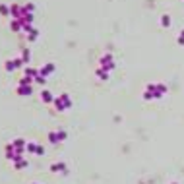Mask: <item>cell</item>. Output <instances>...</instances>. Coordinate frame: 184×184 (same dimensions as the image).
I'll return each mask as SVG.
<instances>
[{
    "instance_id": "obj_1",
    "label": "cell",
    "mask_w": 184,
    "mask_h": 184,
    "mask_svg": "<svg viewBox=\"0 0 184 184\" xmlns=\"http://www.w3.org/2000/svg\"><path fill=\"white\" fill-rule=\"evenodd\" d=\"M52 103L56 105V109H58V110H66V109L72 105V103H70V97H68V93H62V95H60V97H56Z\"/></svg>"
},
{
    "instance_id": "obj_2",
    "label": "cell",
    "mask_w": 184,
    "mask_h": 184,
    "mask_svg": "<svg viewBox=\"0 0 184 184\" xmlns=\"http://www.w3.org/2000/svg\"><path fill=\"white\" fill-rule=\"evenodd\" d=\"M10 16H12L14 19L22 18V4H10Z\"/></svg>"
},
{
    "instance_id": "obj_3",
    "label": "cell",
    "mask_w": 184,
    "mask_h": 184,
    "mask_svg": "<svg viewBox=\"0 0 184 184\" xmlns=\"http://www.w3.org/2000/svg\"><path fill=\"white\" fill-rule=\"evenodd\" d=\"M101 66H103V70H107V72L114 68V62H113V58H110V54H105L101 58Z\"/></svg>"
},
{
    "instance_id": "obj_4",
    "label": "cell",
    "mask_w": 184,
    "mask_h": 184,
    "mask_svg": "<svg viewBox=\"0 0 184 184\" xmlns=\"http://www.w3.org/2000/svg\"><path fill=\"white\" fill-rule=\"evenodd\" d=\"M52 72H54V64H52V62H47L43 68H39V76H45V78Z\"/></svg>"
},
{
    "instance_id": "obj_5",
    "label": "cell",
    "mask_w": 184,
    "mask_h": 184,
    "mask_svg": "<svg viewBox=\"0 0 184 184\" xmlns=\"http://www.w3.org/2000/svg\"><path fill=\"white\" fill-rule=\"evenodd\" d=\"M12 145H14L18 151H25V145H27V141H25L23 138H14V140H12Z\"/></svg>"
},
{
    "instance_id": "obj_6",
    "label": "cell",
    "mask_w": 184,
    "mask_h": 184,
    "mask_svg": "<svg viewBox=\"0 0 184 184\" xmlns=\"http://www.w3.org/2000/svg\"><path fill=\"white\" fill-rule=\"evenodd\" d=\"M31 91H33V89H31V85H18V95L19 97H27V95H31Z\"/></svg>"
},
{
    "instance_id": "obj_7",
    "label": "cell",
    "mask_w": 184,
    "mask_h": 184,
    "mask_svg": "<svg viewBox=\"0 0 184 184\" xmlns=\"http://www.w3.org/2000/svg\"><path fill=\"white\" fill-rule=\"evenodd\" d=\"M22 27H23V23H22V19H10V29L14 31V33H18V31H22Z\"/></svg>"
},
{
    "instance_id": "obj_8",
    "label": "cell",
    "mask_w": 184,
    "mask_h": 184,
    "mask_svg": "<svg viewBox=\"0 0 184 184\" xmlns=\"http://www.w3.org/2000/svg\"><path fill=\"white\" fill-rule=\"evenodd\" d=\"M4 151H6V159H8V161H12V159H14V155L18 153V149H16L12 144H8L6 147H4Z\"/></svg>"
},
{
    "instance_id": "obj_9",
    "label": "cell",
    "mask_w": 184,
    "mask_h": 184,
    "mask_svg": "<svg viewBox=\"0 0 184 184\" xmlns=\"http://www.w3.org/2000/svg\"><path fill=\"white\" fill-rule=\"evenodd\" d=\"M41 99H43L45 103H52L54 101V97H52V93L49 91V89H43V91H41Z\"/></svg>"
},
{
    "instance_id": "obj_10",
    "label": "cell",
    "mask_w": 184,
    "mask_h": 184,
    "mask_svg": "<svg viewBox=\"0 0 184 184\" xmlns=\"http://www.w3.org/2000/svg\"><path fill=\"white\" fill-rule=\"evenodd\" d=\"M23 76L37 78V76H39V70H35V68H31V66H25V72H23Z\"/></svg>"
},
{
    "instance_id": "obj_11",
    "label": "cell",
    "mask_w": 184,
    "mask_h": 184,
    "mask_svg": "<svg viewBox=\"0 0 184 184\" xmlns=\"http://www.w3.org/2000/svg\"><path fill=\"white\" fill-rule=\"evenodd\" d=\"M35 82V78H29V76H22L19 78V83L18 85H31V83Z\"/></svg>"
},
{
    "instance_id": "obj_12",
    "label": "cell",
    "mask_w": 184,
    "mask_h": 184,
    "mask_svg": "<svg viewBox=\"0 0 184 184\" xmlns=\"http://www.w3.org/2000/svg\"><path fill=\"white\" fill-rule=\"evenodd\" d=\"M50 171H52V172H58V171L66 172V169H64V163H52V165H50Z\"/></svg>"
},
{
    "instance_id": "obj_13",
    "label": "cell",
    "mask_w": 184,
    "mask_h": 184,
    "mask_svg": "<svg viewBox=\"0 0 184 184\" xmlns=\"http://www.w3.org/2000/svg\"><path fill=\"white\" fill-rule=\"evenodd\" d=\"M22 12H31V14H33V12H35V4H33V2L22 4Z\"/></svg>"
},
{
    "instance_id": "obj_14",
    "label": "cell",
    "mask_w": 184,
    "mask_h": 184,
    "mask_svg": "<svg viewBox=\"0 0 184 184\" xmlns=\"http://www.w3.org/2000/svg\"><path fill=\"white\" fill-rule=\"evenodd\" d=\"M29 58H31V52H29V49H22V60L25 62V66H27Z\"/></svg>"
},
{
    "instance_id": "obj_15",
    "label": "cell",
    "mask_w": 184,
    "mask_h": 184,
    "mask_svg": "<svg viewBox=\"0 0 184 184\" xmlns=\"http://www.w3.org/2000/svg\"><path fill=\"white\" fill-rule=\"evenodd\" d=\"M12 62H14V68L18 70V68H22V66H25V62L22 60V56H16V58H12Z\"/></svg>"
},
{
    "instance_id": "obj_16",
    "label": "cell",
    "mask_w": 184,
    "mask_h": 184,
    "mask_svg": "<svg viewBox=\"0 0 184 184\" xmlns=\"http://www.w3.org/2000/svg\"><path fill=\"white\" fill-rule=\"evenodd\" d=\"M27 165H29L27 159H19V161H16V163H14V167H16V169H25Z\"/></svg>"
},
{
    "instance_id": "obj_17",
    "label": "cell",
    "mask_w": 184,
    "mask_h": 184,
    "mask_svg": "<svg viewBox=\"0 0 184 184\" xmlns=\"http://www.w3.org/2000/svg\"><path fill=\"white\" fill-rule=\"evenodd\" d=\"M25 151H29V153H37V144H33V141H29V144L25 145Z\"/></svg>"
},
{
    "instance_id": "obj_18",
    "label": "cell",
    "mask_w": 184,
    "mask_h": 184,
    "mask_svg": "<svg viewBox=\"0 0 184 184\" xmlns=\"http://www.w3.org/2000/svg\"><path fill=\"white\" fill-rule=\"evenodd\" d=\"M0 16H10V6L8 4H0Z\"/></svg>"
},
{
    "instance_id": "obj_19",
    "label": "cell",
    "mask_w": 184,
    "mask_h": 184,
    "mask_svg": "<svg viewBox=\"0 0 184 184\" xmlns=\"http://www.w3.org/2000/svg\"><path fill=\"white\" fill-rule=\"evenodd\" d=\"M4 70H6V72H14V70H16V68H14V62H12V60H6V62H4Z\"/></svg>"
},
{
    "instance_id": "obj_20",
    "label": "cell",
    "mask_w": 184,
    "mask_h": 184,
    "mask_svg": "<svg viewBox=\"0 0 184 184\" xmlns=\"http://www.w3.org/2000/svg\"><path fill=\"white\" fill-rule=\"evenodd\" d=\"M49 140L52 141V144H58V132H49Z\"/></svg>"
},
{
    "instance_id": "obj_21",
    "label": "cell",
    "mask_w": 184,
    "mask_h": 184,
    "mask_svg": "<svg viewBox=\"0 0 184 184\" xmlns=\"http://www.w3.org/2000/svg\"><path fill=\"white\" fill-rule=\"evenodd\" d=\"M39 37V29H33L31 33H27V41H35Z\"/></svg>"
},
{
    "instance_id": "obj_22",
    "label": "cell",
    "mask_w": 184,
    "mask_h": 184,
    "mask_svg": "<svg viewBox=\"0 0 184 184\" xmlns=\"http://www.w3.org/2000/svg\"><path fill=\"white\" fill-rule=\"evenodd\" d=\"M107 74H109V72H107V70H103V68H101V70H97V76L101 78V80H107V78H109Z\"/></svg>"
},
{
    "instance_id": "obj_23",
    "label": "cell",
    "mask_w": 184,
    "mask_h": 184,
    "mask_svg": "<svg viewBox=\"0 0 184 184\" xmlns=\"http://www.w3.org/2000/svg\"><path fill=\"white\" fill-rule=\"evenodd\" d=\"M35 82H37V83H41V85H45L47 78H45V76H37V78H35Z\"/></svg>"
},
{
    "instance_id": "obj_24",
    "label": "cell",
    "mask_w": 184,
    "mask_h": 184,
    "mask_svg": "<svg viewBox=\"0 0 184 184\" xmlns=\"http://www.w3.org/2000/svg\"><path fill=\"white\" fill-rule=\"evenodd\" d=\"M161 23H163V25H169V23H171V18H169V16H163V18H161Z\"/></svg>"
},
{
    "instance_id": "obj_25",
    "label": "cell",
    "mask_w": 184,
    "mask_h": 184,
    "mask_svg": "<svg viewBox=\"0 0 184 184\" xmlns=\"http://www.w3.org/2000/svg\"><path fill=\"white\" fill-rule=\"evenodd\" d=\"M45 153V147H41V145H37V153L35 155H43Z\"/></svg>"
},
{
    "instance_id": "obj_26",
    "label": "cell",
    "mask_w": 184,
    "mask_h": 184,
    "mask_svg": "<svg viewBox=\"0 0 184 184\" xmlns=\"http://www.w3.org/2000/svg\"><path fill=\"white\" fill-rule=\"evenodd\" d=\"M178 43H180V45H184V31H182L180 35H178Z\"/></svg>"
},
{
    "instance_id": "obj_27",
    "label": "cell",
    "mask_w": 184,
    "mask_h": 184,
    "mask_svg": "<svg viewBox=\"0 0 184 184\" xmlns=\"http://www.w3.org/2000/svg\"><path fill=\"white\" fill-rule=\"evenodd\" d=\"M33 184H37V182H33Z\"/></svg>"
}]
</instances>
